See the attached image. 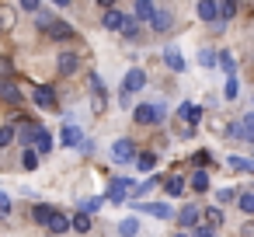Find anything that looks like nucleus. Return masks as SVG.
<instances>
[{"mask_svg": "<svg viewBox=\"0 0 254 237\" xmlns=\"http://www.w3.org/2000/svg\"><path fill=\"white\" fill-rule=\"evenodd\" d=\"M198 63H202V67H216V63H219V56H216L212 49H202V53H198Z\"/></svg>", "mask_w": 254, "mask_h": 237, "instance_id": "34", "label": "nucleus"}, {"mask_svg": "<svg viewBox=\"0 0 254 237\" xmlns=\"http://www.w3.org/2000/svg\"><path fill=\"white\" fill-rule=\"evenodd\" d=\"M98 209H101V199L94 195V199H87V202H84V209H80V213H87V216H91V213H98Z\"/></svg>", "mask_w": 254, "mask_h": 237, "instance_id": "43", "label": "nucleus"}, {"mask_svg": "<svg viewBox=\"0 0 254 237\" xmlns=\"http://www.w3.org/2000/svg\"><path fill=\"white\" fill-rule=\"evenodd\" d=\"M7 213H11V195H7V192H0V220H4Z\"/></svg>", "mask_w": 254, "mask_h": 237, "instance_id": "40", "label": "nucleus"}, {"mask_svg": "<svg viewBox=\"0 0 254 237\" xmlns=\"http://www.w3.org/2000/svg\"><path fill=\"white\" fill-rule=\"evenodd\" d=\"M56 67H60V74H63V77H70V74H77V67H80V56H77V53H60Z\"/></svg>", "mask_w": 254, "mask_h": 237, "instance_id": "7", "label": "nucleus"}, {"mask_svg": "<svg viewBox=\"0 0 254 237\" xmlns=\"http://www.w3.org/2000/svg\"><path fill=\"white\" fill-rule=\"evenodd\" d=\"M157 7H153V0H136V21H153Z\"/></svg>", "mask_w": 254, "mask_h": 237, "instance_id": "14", "label": "nucleus"}, {"mask_svg": "<svg viewBox=\"0 0 254 237\" xmlns=\"http://www.w3.org/2000/svg\"><path fill=\"white\" fill-rule=\"evenodd\" d=\"M53 150V136L46 133V129H39V136H35V154L42 157V154H49Z\"/></svg>", "mask_w": 254, "mask_h": 237, "instance_id": "21", "label": "nucleus"}, {"mask_svg": "<svg viewBox=\"0 0 254 237\" xmlns=\"http://www.w3.org/2000/svg\"><path fill=\"white\" fill-rule=\"evenodd\" d=\"M237 202H240V209H244V213H254V192H240V195H237Z\"/></svg>", "mask_w": 254, "mask_h": 237, "instance_id": "33", "label": "nucleus"}, {"mask_svg": "<svg viewBox=\"0 0 254 237\" xmlns=\"http://www.w3.org/2000/svg\"><path fill=\"white\" fill-rule=\"evenodd\" d=\"M244 129H247V136H254V112L244 119Z\"/></svg>", "mask_w": 254, "mask_h": 237, "instance_id": "45", "label": "nucleus"}, {"mask_svg": "<svg viewBox=\"0 0 254 237\" xmlns=\"http://www.w3.org/2000/svg\"><path fill=\"white\" fill-rule=\"evenodd\" d=\"M205 220H209V227H219V223H223V213H219L216 206H209V209H205Z\"/></svg>", "mask_w": 254, "mask_h": 237, "instance_id": "36", "label": "nucleus"}, {"mask_svg": "<svg viewBox=\"0 0 254 237\" xmlns=\"http://www.w3.org/2000/svg\"><path fill=\"white\" fill-rule=\"evenodd\" d=\"M157 185V178H150V181H143V185H136L132 188V195H150V188Z\"/></svg>", "mask_w": 254, "mask_h": 237, "instance_id": "42", "label": "nucleus"}, {"mask_svg": "<svg viewBox=\"0 0 254 237\" xmlns=\"http://www.w3.org/2000/svg\"><path fill=\"white\" fill-rule=\"evenodd\" d=\"M139 209L150 213V216H157V220H167V216H171V206H164V202H143Z\"/></svg>", "mask_w": 254, "mask_h": 237, "instance_id": "15", "label": "nucleus"}, {"mask_svg": "<svg viewBox=\"0 0 254 237\" xmlns=\"http://www.w3.org/2000/svg\"><path fill=\"white\" fill-rule=\"evenodd\" d=\"M136 230H139V220H136V216H129V220L119 223V234H122V237H136Z\"/></svg>", "mask_w": 254, "mask_h": 237, "instance_id": "27", "label": "nucleus"}, {"mask_svg": "<svg viewBox=\"0 0 254 237\" xmlns=\"http://www.w3.org/2000/svg\"><path fill=\"white\" fill-rule=\"evenodd\" d=\"M153 164H157V157H153V154H139V157H136V167H139V171H146V174L153 171Z\"/></svg>", "mask_w": 254, "mask_h": 237, "instance_id": "31", "label": "nucleus"}, {"mask_svg": "<svg viewBox=\"0 0 254 237\" xmlns=\"http://www.w3.org/2000/svg\"><path fill=\"white\" fill-rule=\"evenodd\" d=\"M98 4H101L105 11H112V7H115V0H98Z\"/></svg>", "mask_w": 254, "mask_h": 237, "instance_id": "47", "label": "nucleus"}, {"mask_svg": "<svg viewBox=\"0 0 254 237\" xmlns=\"http://www.w3.org/2000/svg\"><path fill=\"white\" fill-rule=\"evenodd\" d=\"M53 4H56V7H66V4H70V0H53Z\"/></svg>", "mask_w": 254, "mask_h": 237, "instance_id": "48", "label": "nucleus"}, {"mask_svg": "<svg viewBox=\"0 0 254 237\" xmlns=\"http://www.w3.org/2000/svg\"><path fill=\"white\" fill-rule=\"evenodd\" d=\"M122 21H126V14L112 7V11H105V21H101V25H105V28H112V32H119V28H122Z\"/></svg>", "mask_w": 254, "mask_h": 237, "instance_id": "16", "label": "nucleus"}, {"mask_svg": "<svg viewBox=\"0 0 254 237\" xmlns=\"http://www.w3.org/2000/svg\"><path fill=\"white\" fill-rule=\"evenodd\" d=\"M112 157H115L119 164H129V160H136V143H132V140H115V147H112Z\"/></svg>", "mask_w": 254, "mask_h": 237, "instance_id": "3", "label": "nucleus"}, {"mask_svg": "<svg viewBox=\"0 0 254 237\" xmlns=\"http://www.w3.org/2000/svg\"><path fill=\"white\" fill-rule=\"evenodd\" d=\"M132 188H136V185H132L129 178H112V181H108V199H112V202H122V199H129Z\"/></svg>", "mask_w": 254, "mask_h": 237, "instance_id": "2", "label": "nucleus"}, {"mask_svg": "<svg viewBox=\"0 0 254 237\" xmlns=\"http://www.w3.org/2000/svg\"><path fill=\"white\" fill-rule=\"evenodd\" d=\"M233 14H237V0H223V4H219V21H226Z\"/></svg>", "mask_w": 254, "mask_h": 237, "instance_id": "32", "label": "nucleus"}, {"mask_svg": "<svg viewBox=\"0 0 254 237\" xmlns=\"http://www.w3.org/2000/svg\"><path fill=\"white\" fill-rule=\"evenodd\" d=\"M230 140H247V129H244V122H233V126H230Z\"/></svg>", "mask_w": 254, "mask_h": 237, "instance_id": "38", "label": "nucleus"}, {"mask_svg": "<svg viewBox=\"0 0 254 237\" xmlns=\"http://www.w3.org/2000/svg\"><path fill=\"white\" fill-rule=\"evenodd\" d=\"M91 105H94V115L105 112V87H101V77L91 74Z\"/></svg>", "mask_w": 254, "mask_h": 237, "instance_id": "5", "label": "nucleus"}, {"mask_svg": "<svg viewBox=\"0 0 254 237\" xmlns=\"http://www.w3.org/2000/svg\"><path fill=\"white\" fill-rule=\"evenodd\" d=\"M178 115H181V119H185L188 126H195V122L202 119V108H198V105H191V101H185V105L178 108Z\"/></svg>", "mask_w": 254, "mask_h": 237, "instance_id": "12", "label": "nucleus"}, {"mask_svg": "<svg viewBox=\"0 0 254 237\" xmlns=\"http://www.w3.org/2000/svg\"><path fill=\"white\" fill-rule=\"evenodd\" d=\"M178 237H181V234H178Z\"/></svg>", "mask_w": 254, "mask_h": 237, "instance_id": "49", "label": "nucleus"}, {"mask_svg": "<svg viewBox=\"0 0 254 237\" xmlns=\"http://www.w3.org/2000/svg\"><path fill=\"white\" fill-rule=\"evenodd\" d=\"M198 18L202 21H219V7H216V0H198Z\"/></svg>", "mask_w": 254, "mask_h": 237, "instance_id": "9", "label": "nucleus"}, {"mask_svg": "<svg viewBox=\"0 0 254 237\" xmlns=\"http://www.w3.org/2000/svg\"><path fill=\"white\" fill-rule=\"evenodd\" d=\"M143 87H146V74H143L139 67H136V70H129V74H126V80H122V91H126V94H136V91H143Z\"/></svg>", "mask_w": 254, "mask_h": 237, "instance_id": "4", "label": "nucleus"}, {"mask_svg": "<svg viewBox=\"0 0 254 237\" xmlns=\"http://www.w3.org/2000/svg\"><path fill=\"white\" fill-rule=\"evenodd\" d=\"M21 7H25V11H35V14H39V0H21Z\"/></svg>", "mask_w": 254, "mask_h": 237, "instance_id": "46", "label": "nucleus"}, {"mask_svg": "<svg viewBox=\"0 0 254 237\" xmlns=\"http://www.w3.org/2000/svg\"><path fill=\"white\" fill-rule=\"evenodd\" d=\"M11 143H14V129L11 126H0V150L11 147Z\"/></svg>", "mask_w": 254, "mask_h": 237, "instance_id": "35", "label": "nucleus"}, {"mask_svg": "<svg viewBox=\"0 0 254 237\" xmlns=\"http://www.w3.org/2000/svg\"><path fill=\"white\" fill-rule=\"evenodd\" d=\"M39 122H21V129H18V136H21V143L25 147H35V136H39Z\"/></svg>", "mask_w": 254, "mask_h": 237, "instance_id": "10", "label": "nucleus"}, {"mask_svg": "<svg viewBox=\"0 0 254 237\" xmlns=\"http://www.w3.org/2000/svg\"><path fill=\"white\" fill-rule=\"evenodd\" d=\"M164 188H167V195H181L185 192V178L181 174H167L164 178Z\"/></svg>", "mask_w": 254, "mask_h": 237, "instance_id": "19", "label": "nucleus"}, {"mask_svg": "<svg viewBox=\"0 0 254 237\" xmlns=\"http://www.w3.org/2000/svg\"><path fill=\"white\" fill-rule=\"evenodd\" d=\"M178 223H181V227H195V223H198V206H185V209L178 213Z\"/></svg>", "mask_w": 254, "mask_h": 237, "instance_id": "20", "label": "nucleus"}, {"mask_svg": "<svg viewBox=\"0 0 254 237\" xmlns=\"http://www.w3.org/2000/svg\"><path fill=\"white\" fill-rule=\"evenodd\" d=\"M119 32H122V35H126V39H136V35H139V21H136V18H126V21H122V28H119Z\"/></svg>", "mask_w": 254, "mask_h": 237, "instance_id": "29", "label": "nucleus"}, {"mask_svg": "<svg viewBox=\"0 0 254 237\" xmlns=\"http://www.w3.org/2000/svg\"><path fill=\"white\" fill-rule=\"evenodd\" d=\"M195 237H216V230H212V227H198Z\"/></svg>", "mask_w": 254, "mask_h": 237, "instance_id": "44", "label": "nucleus"}, {"mask_svg": "<svg viewBox=\"0 0 254 237\" xmlns=\"http://www.w3.org/2000/svg\"><path fill=\"white\" fill-rule=\"evenodd\" d=\"M60 140H63V147H80V140H84V133H80L77 126H63V133H60Z\"/></svg>", "mask_w": 254, "mask_h": 237, "instance_id": "13", "label": "nucleus"}, {"mask_svg": "<svg viewBox=\"0 0 254 237\" xmlns=\"http://www.w3.org/2000/svg\"><path fill=\"white\" fill-rule=\"evenodd\" d=\"M46 32H49L53 39H73V28H70L66 21H53V25H49Z\"/></svg>", "mask_w": 254, "mask_h": 237, "instance_id": "17", "label": "nucleus"}, {"mask_svg": "<svg viewBox=\"0 0 254 237\" xmlns=\"http://www.w3.org/2000/svg\"><path fill=\"white\" fill-rule=\"evenodd\" d=\"M35 105L39 108H56V91L49 84H35Z\"/></svg>", "mask_w": 254, "mask_h": 237, "instance_id": "6", "label": "nucleus"}, {"mask_svg": "<svg viewBox=\"0 0 254 237\" xmlns=\"http://www.w3.org/2000/svg\"><path fill=\"white\" fill-rule=\"evenodd\" d=\"M21 167H25V171H35V167H39V154H35V147H25V150H21Z\"/></svg>", "mask_w": 254, "mask_h": 237, "instance_id": "22", "label": "nucleus"}, {"mask_svg": "<svg viewBox=\"0 0 254 237\" xmlns=\"http://www.w3.org/2000/svg\"><path fill=\"white\" fill-rule=\"evenodd\" d=\"M18 25V14L11 11V7H0V28H4V32H11Z\"/></svg>", "mask_w": 254, "mask_h": 237, "instance_id": "25", "label": "nucleus"}, {"mask_svg": "<svg viewBox=\"0 0 254 237\" xmlns=\"http://www.w3.org/2000/svg\"><path fill=\"white\" fill-rule=\"evenodd\" d=\"M237 195H240L237 188H219V192H216V199H219V202H233Z\"/></svg>", "mask_w": 254, "mask_h": 237, "instance_id": "39", "label": "nucleus"}, {"mask_svg": "<svg viewBox=\"0 0 254 237\" xmlns=\"http://www.w3.org/2000/svg\"><path fill=\"white\" fill-rule=\"evenodd\" d=\"M191 188H195V192H209V174H205V171H195V174H191Z\"/></svg>", "mask_w": 254, "mask_h": 237, "instance_id": "30", "label": "nucleus"}, {"mask_svg": "<svg viewBox=\"0 0 254 237\" xmlns=\"http://www.w3.org/2000/svg\"><path fill=\"white\" fill-rule=\"evenodd\" d=\"M219 67H223V70L233 77V56H230V53H219Z\"/></svg>", "mask_w": 254, "mask_h": 237, "instance_id": "41", "label": "nucleus"}, {"mask_svg": "<svg viewBox=\"0 0 254 237\" xmlns=\"http://www.w3.org/2000/svg\"><path fill=\"white\" fill-rule=\"evenodd\" d=\"M171 25H174V18H171V14H164V11H157V14H153V21H150V28H153L157 35L171 32Z\"/></svg>", "mask_w": 254, "mask_h": 237, "instance_id": "11", "label": "nucleus"}, {"mask_svg": "<svg viewBox=\"0 0 254 237\" xmlns=\"http://www.w3.org/2000/svg\"><path fill=\"white\" fill-rule=\"evenodd\" d=\"M70 227H73L77 234H87V230H91V216H87V213H77V216L70 220Z\"/></svg>", "mask_w": 254, "mask_h": 237, "instance_id": "26", "label": "nucleus"}, {"mask_svg": "<svg viewBox=\"0 0 254 237\" xmlns=\"http://www.w3.org/2000/svg\"><path fill=\"white\" fill-rule=\"evenodd\" d=\"M46 227H49L53 234H63V230H70V220H66L63 213H53V220H49Z\"/></svg>", "mask_w": 254, "mask_h": 237, "instance_id": "24", "label": "nucleus"}, {"mask_svg": "<svg viewBox=\"0 0 254 237\" xmlns=\"http://www.w3.org/2000/svg\"><path fill=\"white\" fill-rule=\"evenodd\" d=\"M164 63H167L171 70H178V74H181V70H185V60H181V49H174V46H171V49L164 53Z\"/></svg>", "mask_w": 254, "mask_h": 237, "instance_id": "18", "label": "nucleus"}, {"mask_svg": "<svg viewBox=\"0 0 254 237\" xmlns=\"http://www.w3.org/2000/svg\"><path fill=\"white\" fill-rule=\"evenodd\" d=\"M132 119L139 126H157V122H164V105H139L132 112Z\"/></svg>", "mask_w": 254, "mask_h": 237, "instance_id": "1", "label": "nucleus"}, {"mask_svg": "<svg viewBox=\"0 0 254 237\" xmlns=\"http://www.w3.org/2000/svg\"><path fill=\"white\" fill-rule=\"evenodd\" d=\"M0 101L18 105V101H21V87H18V84H11V80H0Z\"/></svg>", "mask_w": 254, "mask_h": 237, "instance_id": "8", "label": "nucleus"}, {"mask_svg": "<svg viewBox=\"0 0 254 237\" xmlns=\"http://www.w3.org/2000/svg\"><path fill=\"white\" fill-rule=\"evenodd\" d=\"M233 171H247V174H254V160H247V157H230L226 160Z\"/></svg>", "mask_w": 254, "mask_h": 237, "instance_id": "28", "label": "nucleus"}, {"mask_svg": "<svg viewBox=\"0 0 254 237\" xmlns=\"http://www.w3.org/2000/svg\"><path fill=\"white\" fill-rule=\"evenodd\" d=\"M53 213H56V209H53V206H46V202H39V206L32 209V216H35V223H42V227H46V223L53 220Z\"/></svg>", "mask_w": 254, "mask_h": 237, "instance_id": "23", "label": "nucleus"}, {"mask_svg": "<svg viewBox=\"0 0 254 237\" xmlns=\"http://www.w3.org/2000/svg\"><path fill=\"white\" fill-rule=\"evenodd\" d=\"M240 94V84H237V74L233 77H226V98H237Z\"/></svg>", "mask_w": 254, "mask_h": 237, "instance_id": "37", "label": "nucleus"}]
</instances>
